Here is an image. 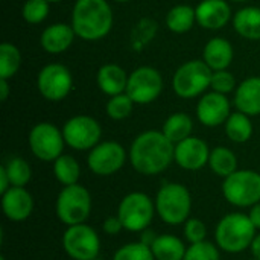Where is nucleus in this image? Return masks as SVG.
Here are the masks:
<instances>
[{
	"instance_id": "obj_13",
	"label": "nucleus",
	"mask_w": 260,
	"mask_h": 260,
	"mask_svg": "<svg viewBox=\"0 0 260 260\" xmlns=\"http://www.w3.org/2000/svg\"><path fill=\"white\" fill-rule=\"evenodd\" d=\"M37 87L44 99L59 102L72 91L73 76L66 66L52 62L40 70L37 76Z\"/></svg>"
},
{
	"instance_id": "obj_34",
	"label": "nucleus",
	"mask_w": 260,
	"mask_h": 260,
	"mask_svg": "<svg viewBox=\"0 0 260 260\" xmlns=\"http://www.w3.org/2000/svg\"><path fill=\"white\" fill-rule=\"evenodd\" d=\"M49 9L50 3L47 0H26L21 9V15L29 24H38L46 20Z\"/></svg>"
},
{
	"instance_id": "obj_1",
	"label": "nucleus",
	"mask_w": 260,
	"mask_h": 260,
	"mask_svg": "<svg viewBox=\"0 0 260 260\" xmlns=\"http://www.w3.org/2000/svg\"><path fill=\"white\" fill-rule=\"evenodd\" d=\"M175 145L155 129L140 133L131 143L128 158L136 172L142 175H158L174 161Z\"/></svg>"
},
{
	"instance_id": "obj_25",
	"label": "nucleus",
	"mask_w": 260,
	"mask_h": 260,
	"mask_svg": "<svg viewBox=\"0 0 260 260\" xmlns=\"http://www.w3.org/2000/svg\"><path fill=\"white\" fill-rule=\"evenodd\" d=\"M192 129H193V120H192V117L189 114H186V113H174L165 120L161 133L174 145H177L181 140L190 137Z\"/></svg>"
},
{
	"instance_id": "obj_10",
	"label": "nucleus",
	"mask_w": 260,
	"mask_h": 260,
	"mask_svg": "<svg viewBox=\"0 0 260 260\" xmlns=\"http://www.w3.org/2000/svg\"><path fill=\"white\" fill-rule=\"evenodd\" d=\"M66 140L62 129L49 122L37 123L29 133L30 152L41 161H55L62 155Z\"/></svg>"
},
{
	"instance_id": "obj_19",
	"label": "nucleus",
	"mask_w": 260,
	"mask_h": 260,
	"mask_svg": "<svg viewBox=\"0 0 260 260\" xmlns=\"http://www.w3.org/2000/svg\"><path fill=\"white\" fill-rule=\"evenodd\" d=\"M76 34L72 24H66V23H53L50 26H47L41 37H40V43L41 47L52 55H58L66 52L75 40Z\"/></svg>"
},
{
	"instance_id": "obj_27",
	"label": "nucleus",
	"mask_w": 260,
	"mask_h": 260,
	"mask_svg": "<svg viewBox=\"0 0 260 260\" xmlns=\"http://www.w3.org/2000/svg\"><path fill=\"white\" fill-rule=\"evenodd\" d=\"M209 168L218 177L227 178L229 175L238 171V158L232 149L225 146H218L210 151Z\"/></svg>"
},
{
	"instance_id": "obj_40",
	"label": "nucleus",
	"mask_w": 260,
	"mask_h": 260,
	"mask_svg": "<svg viewBox=\"0 0 260 260\" xmlns=\"http://www.w3.org/2000/svg\"><path fill=\"white\" fill-rule=\"evenodd\" d=\"M248 216H250V219H251V222H253V225L260 230V201L257 204H254L253 207H250V213H248Z\"/></svg>"
},
{
	"instance_id": "obj_30",
	"label": "nucleus",
	"mask_w": 260,
	"mask_h": 260,
	"mask_svg": "<svg viewBox=\"0 0 260 260\" xmlns=\"http://www.w3.org/2000/svg\"><path fill=\"white\" fill-rule=\"evenodd\" d=\"M21 66V53L12 43L0 44V79H11Z\"/></svg>"
},
{
	"instance_id": "obj_46",
	"label": "nucleus",
	"mask_w": 260,
	"mask_h": 260,
	"mask_svg": "<svg viewBox=\"0 0 260 260\" xmlns=\"http://www.w3.org/2000/svg\"><path fill=\"white\" fill-rule=\"evenodd\" d=\"M49 3H58V2H61V0H47Z\"/></svg>"
},
{
	"instance_id": "obj_33",
	"label": "nucleus",
	"mask_w": 260,
	"mask_h": 260,
	"mask_svg": "<svg viewBox=\"0 0 260 260\" xmlns=\"http://www.w3.org/2000/svg\"><path fill=\"white\" fill-rule=\"evenodd\" d=\"M113 260H155L151 247L143 242H131L122 245L113 256Z\"/></svg>"
},
{
	"instance_id": "obj_6",
	"label": "nucleus",
	"mask_w": 260,
	"mask_h": 260,
	"mask_svg": "<svg viewBox=\"0 0 260 260\" xmlns=\"http://www.w3.org/2000/svg\"><path fill=\"white\" fill-rule=\"evenodd\" d=\"M222 195L238 209L253 207L260 201V174L251 169H238L224 178Z\"/></svg>"
},
{
	"instance_id": "obj_15",
	"label": "nucleus",
	"mask_w": 260,
	"mask_h": 260,
	"mask_svg": "<svg viewBox=\"0 0 260 260\" xmlns=\"http://www.w3.org/2000/svg\"><path fill=\"white\" fill-rule=\"evenodd\" d=\"M210 148L200 137H187L175 145L174 161L184 171H200L209 165Z\"/></svg>"
},
{
	"instance_id": "obj_35",
	"label": "nucleus",
	"mask_w": 260,
	"mask_h": 260,
	"mask_svg": "<svg viewBox=\"0 0 260 260\" xmlns=\"http://www.w3.org/2000/svg\"><path fill=\"white\" fill-rule=\"evenodd\" d=\"M183 260H221L219 247L209 241L190 244V247H187L186 250Z\"/></svg>"
},
{
	"instance_id": "obj_9",
	"label": "nucleus",
	"mask_w": 260,
	"mask_h": 260,
	"mask_svg": "<svg viewBox=\"0 0 260 260\" xmlns=\"http://www.w3.org/2000/svg\"><path fill=\"white\" fill-rule=\"evenodd\" d=\"M62 248L73 260H94L101 251V239L98 232L84 224L70 225L62 235Z\"/></svg>"
},
{
	"instance_id": "obj_17",
	"label": "nucleus",
	"mask_w": 260,
	"mask_h": 260,
	"mask_svg": "<svg viewBox=\"0 0 260 260\" xmlns=\"http://www.w3.org/2000/svg\"><path fill=\"white\" fill-rule=\"evenodd\" d=\"M2 210L12 222L26 221L34 212V198L24 187L11 186L2 193Z\"/></svg>"
},
{
	"instance_id": "obj_5",
	"label": "nucleus",
	"mask_w": 260,
	"mask_h": 260,
	"mask_svg": "<svg viewBox=\"0 0 260 260\" xmlns=\"http://www.w3.org/2000/svg\"><path fill=\"white\" fill-rule=\"evenodd\" d=\"M56 218L67 227L84 224L91 213V195L81 184L64 186L55 203Z\"/></svg>"
},
{
	"instance_id": "obj_26",
	"label": "nucleus",
	"mask_w": 260,
	"mask_h": 260,
	"mask_svg": "<svg viewBox=\"0 0 260 260\" xmlns=\"http://www.w3.org/2000/svg\"><path fill=\"white\" fill-rule=\"evenodd\" d=\"M195 21H197L195 8L189 5H177L171 8V11L166 15V26L174 34H184L190 30Z\"/></svg>"
},
{
	"instance_id": "obj_14",
	"label": "nucleus",
	"mask_w": 260,
	"mask_h": 260,
	"mask_svg": "<svg viewBox=\"0 0 260 260\" xmlns=\"http://www.w3.org/2000/svg\"><path fill=\"white\" fill-rule=\"evenodd\" d=\"M126 158L128 154L125 148L117 142L108 140L101 142L93 149H90L87 166L98 177H110L123 168Z\"/></svg>"
},
{
	"instance_id": "obj_39",
	"label": "nucleus",
	"mask_w": 260,
	"mask_h": 260,
	"mask_svg": "<svg viewBox=\"0 0 260 260\" xmlns=\"http://www.w3.org/2000/svg\"><path fill=\"white\" fill-rule=\"evenodd\" d=\"M157 236H158V235H157L154 230L146 229V230H143V232H142V235H140V242H143V244H145V245H148V247H152V244L155 242Z\"/></svg>"
},
{
	"instance_id": "obj_3",
	"label": "nucleus",
	"mask_w": 260,
	"mask_h": 260,
	"mask_svg": "<svg viewBox=\"0 0 260 260\" xmlns=\"http://www.w3.org/2000/svg\"><path fill=\"white\" fill-rule=\"evenodd\" d=\"M256 230L248 215L229 213L216 224L215 244L225 253L239 254L251 247Z\"/></svg>"
},
{
	"instance_id": "obj_43",
	"label": "nucleus",
	"mask_w": 260,
	"mask_h": 260,
	"mask_svg": "<svg viewBox=\"0 0 260 260\" xmlns=\"http://www.w3.org/2000/svg\"><path fill=\"white\" fill-rule=\"evenodd\" d=\"M9 96V84L8 79H0V101L5 102Z\"/></svg>"
},
{
	"instance_id": "obj_48",
	"label": "nucleus",
	"mask_w": 260,
	"mask_h": 260,
	"mask_svg": "<svg viewBox=\"0 0 260 260\" xmlns=\"http://www.w3.org/2000/svg\"><path fill=\"white\" fill-rule=\"evenodd\" d=\"M94 260H104V259H99V257H98V259H94Z\"/></svg>"
},
{
	"instance_id": "obj_24",
	"label": "nucleus",
	"mask_w": 260,
	"mask_h": 260,
	"mask_svg": "<svg viewBox=\"0 0 260 260\" xmlns=\"http://www.w3.org/2000/svg\"><path fill=\"white\" fill-rule=\"evenodd\" d=\"M155 260H183L187 247L175 235H158L151 247Z\"/></svg>"
},
{
	"instance_id": "obj_2",
	"label": "nucleus",
	"mask_w": 260,
	"mask_h": 260,
	"mask_svg": "<svg viewBox=\"0 0 260 260\" xmlns=\"http://www.w3.org/2000/svg\"><path fill=\"white\" fill-rule=\"evenodd\" d=\"M76 37L85 41L105 38L113 27V11L107 0H76L72 11Z\"/></svg>"
},
{
	"instance_id": "obj_7",
	"label": "nucleus",
	"mask_w": 260,
	"mask_h": 260,
	"mask_svg": "<svg viewBox=\"0 0 260 260\" xmlns=\"http://www.w3.org/2000/svg\"><path fill=\"white\" fill-rule=\"evenodd\" d=\"M155 213V201L143 192L125 195L117 207V216L123 229L131 233H142L149 229Z\"/></svg>"
},
{
	"instance_id": "obj_12",
	"label": "nucleus",
	"mask_w": 260,
	"mask_h": 260,
	"mask_svg": "<svg viewBox=\"0 0 260 260\" xmlns=\"http://www.w3.org/2000/svg\"><path fill=\"white\" fill-rule=\"evenodd\" d=\"M163 91V76L161 73L149 66L137 67L128 76L126 94L134 104L145 105L154 102Z\"/></svg>"
},
{
	"instance_id": "obj_18",
	"label": "nucleus",
	"mask_w": 260,
	"mask_h": 260,
	"mask_svg": "<svg viewBox=\"0 0 260 260\" xmlns=\"http://www.w3.org/2000/svg\"><path fill=\"white\" fill-rule=\"evenodd\" d=\"M195 12L197 23L209 30L222 29L232 20V8L227 0H203Z\"/></svg>"
},
{
	"instance_id": "obj_21",
	"label": "nucleus",
	"mask_w": 260,
	"mask_h": 260,
	"mask_svg": "<svg viewBox=\"0 0 260 260\" xmlns=\"http://www.w3.org/2000/svg\"><path fill=\"white\" fill-rule=\"evenodd\" d=\"M235 105L247 116L260 114V78L253 76L242 81L235 90Z\"/></svg>"
},
{
	"instance_id": "obj_49",
	"label": "nucleus",
	"mask_w": 260,
	"mask_h": 260,
	"mask_svg": "<svg viewBox=\"0 0 260 260\" xmlns=\"http://www.w3.org/2000/svg\"><path fill=\"white\" fill-rule=\"evenodd\" d=\"M250 260H257V259H254V257H253V259H250Z\"/></svg>"
},
{
	"instance_id": "obj_42",
	"label": "nucleus",
	"mask_w": 260,
	"mask_h": 260,
	"mask_svg": "<svg viewBox=\"0 0 260 260\" xmlns=\"http://www.w3.org/2000/svg\"><path fill=\"white\" fill-rule=\"evenodd\" d=\"M250 250H251V254H253V257H254V259L260 260V233L259 235H256V238L253 239Z\"/></svg>"
},
{
	"instance_id": "obj_23",
	"label": "nucleus",
	"mask_w": 260,
	"mask_h": 260,
	"mask_svg": "<svg viewBox=\"0 0 260 260\" xmlns=\"http://www.w3.org/2000/svg\"><path fill=\"white\" fill-rule=\"evenodd\" d=\"M235 30L247 40H260V8L245 6L233 15Z\"/></svg>"
},
{
	"instance_id": "obj_4",
	"label": "nucleus",
	"mask_w": 260,
	"mask_h": 260,
	"mask_svg": "<svg viewBox=\"0 0 260 260\" xmlns=\"http://www.w3.org/2000/svg\"><path fill=\"white\" fill-rule=\"evenodd\" d=\"M155 212L169 225L184 224L192 212V195L184 184L165 183L155 195Z\"/></svg>"
},
{
	"instance_id": "obj_28",
	"label": "nucleus",
	"mask_w": 260,
	"mask_h": 260,
	"mask_svg": "<svg viewBox=\"0 0 260 260\" xmlns=\"http://www.w3.org/2000/svg\"><path fill=\"white\" fill-rule=\"evenodd\" d=\"M224 125L227 137L235 143H245L253 136V123L250 120V116L241 111L232 113Z\"/></svg>"
},
{
	"instance_id": "obj_32",
	"label": "nucleus",
	"mask_w": 260,
	"mask_h": 260,
	"mask_svg": "<svg viewBox=\"0 0 260 260\" xmlns=\"http://www.w3.org/2000/svg\"><path fill=\"white\" fill-rule=\"evenodd\" d=\"M134 108V102L133 99L126 94V93H120L116 96H111L107 102L105 111L107 116L113 120H123L126 119Z\"/></svg>"
},
{
	"instance_id": "obj_16",
	"label": "nucleus",
	"mask_w": 260,
	"mask_h": 260,
	"mask_svg": "<svg viewBox=\"0 0 260 260\" xmlns=\"http://www.w3.org/2000/svg\"><path fill=\"white\" fill-rule=\"evenodd\" d=\"M230 101L227 94H221L218 91H209L201 96L197 105V117L198 120L209 128L219 126L227 122L230 117Z\"/></svg>"
},
{
	"instance_id": "obj_31",
	"label": "nucleus",
	"mask_w": 260,
	"mask_h": 260,
	"mask_svg": "<svg viewBox=\"0 0 260 260\" xmlns=\"http://www.w3.org/2000/svg\"><path fill=\"white\" fill-rule=\"evenodd\" d=\"M6 174L9 177L11 186L15 187H24L32 177V169L29 166V163L21 158V157H12L8 160V163L5 165Z\"/></svg>"
},
{
	"instance_id": "obj_47",
	"label": "nucleus",
	"mask_w": 260,
	"mask_h": 260,
	"mask_svg": "<svg viewBox=\"0 0 260 260\" xmlns=\"http://www.w3.org/2000/svg\"><path fill=\"white\" fill-rule=\"evenodd\" d=\"M0 260H6V259H5V257H3V256H2V257H0Z\"/></svg>"
},
{
	"instance_id": "obj_8",
	"label": "nucleus",
	"mask_w": 260,
	"mask_h": 260,
	"mask_svg": "<svg viewBox=\"0 0 260 260\" xmlns=\"http://www.w3.org/2000/svg\"><path fill=\"white\" fill-rule=\"evenodd\" d=\"M213 70L204 62V59H190L181 64L172 78V87L177 96L183 99H193L203 96L210 87Z\"/></svg>"
},
{
	"instance_id": "obj_29",
	"label": "nucleus",
	"mask_w": 260,
	"mask_h": 260,
	"mask_svg": "<svg viewBox=\"0 0 260 260\" xmlns=\"http://www.w3.org/2000/svg\"><path fill=\"white\" fill-rule=\"evenodd\" d=\"M53 175L59 184L72 186L79 181L81 166L75 157L69 154H62L53 161Z\"/></svg>"
},
{
	"instance_id": "obj_11",
	"label": "nucleus",
	"mask_w": 260,
	"mask_h": 260,
	"mask_svg": "<svg viewBox=\"0 0 260 260\" xmlns=\"http://www.w3.org/2000/svg\"><path fill=\"white\" fill-rule=\"evenodd\" d=\"M66 145L75 151H90L101 143L102 128L91 116H73L62 126Z\"/></svg>"
},
{
	"instance_id": "obj_22",
	"label": "nucleus",
	"mask_w": 260,
	"mask_h": 260,
	"mask_svg": "<svg viewBox=\"0 0 260 260\" xmlns=\"http://www.w3.org/2000/svg\"><path fill=\"white\" fill-rule=\"evenodd\" d=\"M128 76L129 75H126V72L120 66L104 64L96 75V81H98V87L101 88V91L111 98V96L126 91Z\"/></svg>"
},
{
	"instance_id": "obj_37",
	"label": "nucleus",
	"mask_w": 260,
	"mask_h": 260,
	"mask_svg": "<svg viewBox=\"0 0 260 260\" xmlns=\"http://www.w3.org/2000/svg\"><path fill=\"white\" fill-rule=\"evenodd\" d=\"M184 238L190 244H198L207 241V225L198 218H189L184 222Z\"/></svg>"
},
{
	"instance_id": "obj_20",
	"label": "nucleus",
	"mask_w": 260,
	"mask_h": 260,
	"mask_svg": "<svg viewBox=\"0 0 260 260\" xmlns=\"http://www.w3.org/2000/svg\"><path fill=\"white\" fill-rule=\"evenodd\" d=\"M233 56L235 50L232 43L222 37H215L209 40L203 50V59L213 72L227 70L233 62Z\"/></svg>"
},
{
	"instance_id": "obj_38",
	"label": "nucleus",
	"mask_w": 260,
	"mask_h": 260,
	"mask_svg": "<svg viewBox=\"0 0 260 260\" xmlns=\"http://www.w3.org/2000/svg\"><path fill=\"white\" fill-rule=\"evenodd\" d=\"M102 229H104L105 235H108V236H116V235H119L122 230H125V229H123V224H122V221L119 219L117 215H116V216L107 218V219L104 221V224H102Z\"/></svg>"
},
{
	"instance_id": "obj_44",
	"label": "nucleus",
	"mask_w": 260,
	"mask_h": 260,
	"mask_svg": "<svg viewBox=\"0 0 260 260\" xmlns=\"http://www.w3.org/2000/svg\"><path fill=\"white\" fill-rule=\"evenodd\" d=\"M116 2H119V3H128V2H131V0H116Z\"/></svg>"
},
{
	"instance_id": "obj_36",
	"label": "nucleus",
	"mask_w": 260,
	"mask_h": 260,
	"mask_svg": "<svg viewBox=\"0 0 260 260\" xmlns=\"http://www.w3.org/2000/svg\"><path fill=\"white\" fill-rule=\"evenodd\" d=\"M210 88L221 94H229L236 90V79L229 70H216L212 73Z\"/></svg>"
},
{
	"instance_id": "obj_45",
	"label": "nucleus",
	"mask_w": 260,
	"mask_h": 260,
	"mask_svg": "<svg viewBox=\"0 0 260 260\" xmlns=\"http://www.w3.org/2000/svg\"><path fill=\"white\" fill-rule=\"evenodd\" d=\"M232 2H236V3H242V2H248V0H232Z\"/></svg>"
},
{
	"instance_id": "obj_41",
	"label": "nucleus",
	"mask_w": 260,
	"mask_h": 260,
	"mask_svg": "<svg viewBox=\"0 0 260 260\" xmlns=\"http://www.w3.org/2000/svg\"><path fill=\"white\" fill-rule=\"evenodd\" d=\"M9 187H11V181H9V177L6 174L5 165H2L0 166V193H5Z\"/></svg>"
}]
</instances>
